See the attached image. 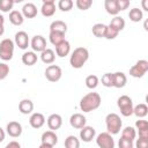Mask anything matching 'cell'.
Instances as JSON below:
<instances>
[{
    "label": "cell",
    "instance_id": "34",
    "mask_svg": "<svg viewBox=\"0 0 148 148\" xmlns=\"http://www.w3.org/2000/svg\"><path fill=\"white\" fill-rule=\"evenodd\" d=\"M86 86L89 89H95L98 86V77L94 74H90L86 77Z\"/></svg>",
    "mask_w": 148,
    "mask_h": 148
},
{
    "label": "cell",
    "instance_id": "15",
    "mask_svg": "<svg viewBox=\"0 0 148 148\" xmlns=\"http://www.w3.org/2000/svg\"><path fill=\"white\" fill-rule=\"evenodd\" d=\"M96 135V131L94 127L91 126H84L80 130V139L83 141V142H90Z\"/></svg>",
    "mask_w": 148,
    "mask_h": 148
},
{
    "label": "cell",
    "instance_id": "3",
    "mask_svg": "<svg viewBox=\"0 0 148 148\" xmlns=\"http://www.w3.org/2000/svg\"><path fill=\"white\" fill-rule=\"evenodd\" d=\"M105 125H106L108 133L113 135V134H118L120 132L123 123H121L120 117L117 113H109L105 117Z\"/></svg>",
    "mask_w": 148,
    "mask_h": 148
},
{
    "label": "cell",
    "instance_id": "8",
    "mask_svg": "<svg viewBox=\"0 0 148 148\" xmlns=\"http://www.w3.org/2000/svg\"><path fill=\"white\" fill-rule=\"evenodd\" d=\"M62 71L58 65H50L45 69V77L50 82H57L61 79Z\"/></svg>",
    "mask_w": 148,
    "mask_h": 148
},
{
    "label": "cell",
    "instance_id": "2",
    "mask_svg": "<svg viewBox=\"0 0 148 148\" xmlns=\"http://www.w3.org/2000/svg\"><path fill=\"white\" fill-rule=\"evenodd\" d=\"M88 59H89V51L86 47L80 46L72 52V56L69 58V64L73 68L79 69L83 67V65L88 61Z\"/></svg>",
    "mask_w": 148,
    "mask_h": 148
},
{
    "label": "cell",
    "instance_id": "23",
    "mask_svg": "<svg viewBox=\"0 0 148 148\" xmlns=\"http://www.w3.org/2000/svg\"><path fill=\"white\" fill-rule=\"evenodd\" d=\"M104 8L108 14L118 16V6H117V0H105L104 1Z\"/></svg>",
    "mask_w": 148,
    "mask_h": 148
},
{
    "label": "cell",
    "instance_id": "49",
    "mask_svg": "<svg viewBox=\"0 0 148 148\" xmlns=\"http://www.w3.org/2000/svg\"><path fill=\"white\" fill-rule=\"evenodd\" d=\"M38 148H53V147H52V146H49V145H43V143H42Z\"/></svg>",
    "mask_w": 148,
    "mask_h": 148
},
{
    "label": "cell",
    "instance_id": "28",
    "mask_svg": "<svg viewBox=\"0 0 148 148\" xmlns=\"http://www.w3.org/2000/svg\"><path fill=\"white\" fill-rule=\"evenodd\" d=\"M148 113V106L145 103H140L136 106L133 108V114H135L138 118H145Z\"/></svg>",
    "mask_w": 148,
    "mask_h": 148
},
{
    "label": "cell",
    "instance_id": "21",
    "mask_svg": "<svg viewBox=\"0 0 148 148\" xmlns=\"http://www.w3.org/2000/svg\"><path fill=\"white\" fill-rule=\"evenodd\" d=\"M18 110H20V112L23 113V114H29V113H31L32 110H34V103H32V101H30V99H28V98L22 99V101L18 103Z\"/></svg>",
    "mask_w": 148,
    "mask_h": 148
},
{
    "label": "cell",
    "instance_id": "24",
    "mask_svg": "<svg viewBox=\"0 0 148 148\" xmlns=\"http://www.w3.org/2000/svg\"><path fill=\"white\" fill-rule=\"evenodd\" d=\"M22 62L27 66H32L37 62V54L34 51H28L22 54Z\"/></svg>",
    "mask_w": 148,
    "mask_h": 148
},
{
    "label": "cell",
    "instance_id": "18",
    "mask_svg": "<svg viewBox=\"0 0 148 148\" xmlns=\"http://www.w3.org/2000/svg\"><path fill=\"white\" fill-rule=\"evenodd\" d=\"M37 12H38V9H37V7H36L35 3H32V2H27V3L23 5L21 13H22L23 17L34 18V17L37 15Z\"/></svg>",
    "mask_w": 148,
    "mask_h": 148
},
{
    "label": "cell",
    "instance_id": "13",
    "mask_svg": "<svg viewBox=\"0 0 148 148\" xmlns=\"http://www.w3.org/2000/svg\"><path fill=\"white\" fill-rule=\"evenodd\" d=\"M62 125V118L60 114L58 113H52L47 118V126L50 128V131H57L61 127Z\"/></svg>",
    "mask_w": 148,
    "mask_h": 148
},
{
    "label": "cell",
    "instance_id": "31",
    "mask_svg": "<svg viewBox=\"0 0 148 148\" xmlns=\"http://www.w3.org/2000/svg\"><path fill=\"white\" fill-rule=\"evenodd\" d=\"M128 17H130V20L133 21V22H140V21L142 20V17H143V13H142L141 9L134 7V8H132V9L130 10Z\"/></svg>",
    "mask_w": 148,
    "mask_h": 148
},
{
    "label": "cell",
    "instance_id": "27",
    "mask_svg": "<svg viewBox=\"0 0 148 148\" xmlns=\"http://www.w3.org/2000/svg\"><path fill=\"white\" fill-rule=\"evenodd\" d=\"M49 38H50V42L53 44V45H59L60 43H62L65 40V34L62 32H58V31H50V35H49Z\"/></svg>",
    "mask_w": 148,
    "mask_h": 148
},
{
    "label": "cell",
    "instance_id": "22",
    "mask_svg": "<svg viewBox=\"0 0 148 148\" xmlns=\"http://www.w3.org/2000/svg\"><path fill=\"white\" fill-rule=\"evenodd\" d=\"M54 59H56V53H54L53 50L46 47L43 52H40V60H42L44 64L50 65V64H52V62L54 61Z\"/></svg>",
    "mask_w": 148,
    "mask_h": 148
},
{
    "label": "cell",
    "instance_id": "11",
    "mask_svg": "<svg viewBox=\"0 0 148 148\" xmlns=\"http://www.w3.org/2000/svg\"><path fill=\"white\" fill-rule=\"evenodd\" d=\"M86 123H87V119H86V117L82 113H74L69 118L71 126L73 128H76V130H81L82 127H84Z\"/></svg>",
    "mask_w": 148,
    "mask_h": 148
},
{
    "label": "cell",
    "instance_id": "12",
    "mask_svg": "<svg viewBox=\"0 0 148 148\" xmlns=\"http://www.w3.org/2000/svg\"><path fill=\"white\" fill-rule=\"evenodd\" d=\"M14 42L15 44L22 49V50H25L28 46H29V37H28V34L25 31H17L15 34V38H14Z\"/></svg>",
    "mask_w": 148,
    "mask_h": 148
},
{
    "label": "cell",
    "instance_id": "20",
    "mask_svg": "<svg viewBox=\"0 0 148 148\" xmlns=\"http://www.w3.org/2000/svg\"><path fill=\"white\" fill-rule=\"evenodd\" d=\"M127 77L123 72H116L113 73V87L114 88H123L126 86Z\"/></svg>",
    "mask_w": 148,
    "mask_h": 148
},
{
    "label": "cell",
    "instance_id": "46",
    "mask_svg": "<svg viewBox=\"0 0 148 148\" xmlns=\"http://www.w3.org/2000/svg\"><path fill=\"white\" fill-rule=\"evenodd\" d=\"M5 136H6V133H5V131L0 127V142H2V141L5 140Z\"/></svg>",
    "mask_w": 148,
    "mask_h": 148
},
{
    "label": "cell",
    "instance_id": "9",
    "mask_svg": "<svg viewBox=\"0 0 148 148\" xmlns=\"http://www.w3.org/2000/svg\"><path fill=\"white\" fill-rule=\"evenodd\" d=\"M30 46L34 52H43L46 49V39L40 35H36L31 38Z\"/></svg>",
    "mask_w": 148,
    "mask_h": 148
},
{
    "label": "cell",
    "instance_id": "17",
    "mask_svg": "<svg viewBox=\"0 0 148 148\" xmlns=\"http://www.w3.org/2000/svg\"><path fill=\"white\" fill-rule=\"evenodd\" d=\"M29 124L32 128H40L43 127V125L45 124V117L43 113L39 112H35L30 116L29 118Z\"/></svg>",
    "mask_w": 148,
    "mask_h": 148
},
{
    "label": "cell",
    "instance_id": "40",
    "mask_svg": "<svg viewBox=\"0 0 148 148\" xmlns=\"http://www.w3.org/2000/svg\"><path fill=\"white\" fill-rule=\"evenodd\" d=\"M9 74V66L6 62H0V80H5Z\"/></svg>",
    "mask_w": 148,
    "mask_h": 148
},
{
    "label": "cell",
    "instance_id": "4",
    "mask_svg": "<svg viewBox=\"0 0 148 148\" xmlns=\"http://www.w3.org/2000/svg\"><path fill=\"white\" fill-rule=\"evenodd\" d=\"M117 105L120 110V113L124 117H130L133 114V101L130 96L127 95H123L118 98L117 101Z\"/></svg>",
    "mask_w": 148,
    "mask_h": 148
},
{
    "label": "cell",
    "instance_id": "25",
    "mask_svg": "<svg viewBox=\"0 0 148 148\" xmlns=\"http://www.w3.org/2000/svg\"><path fill=\"white\" fill-rule=\"evenodd\" d=\"M24 21V17L21 12L18 10H12L9 13V22L14 25H21Z\"/></svg>",
    "mask_w": 148,
    "mask_h": 148
},
{
    "label": "cell",
    "instance_id": "33",
    "mask_svg": "<svg viewBox=\"0 0 148 148\" xmlns=\"http://www.w3.org/2000/svg\"><path fill=\"white\" fill-rule=\"evenodd\" d=\"M121 136L125 138V139H128V140L133 141L135 139V136H136V131L132 126H126L123 130V132H121Z\"/></svg>",
    "mask_w": 148,
    "mask_h": 148
},
{
    "label": "cell",
    "instance_id": "7",
    "mask_svg": "<svg viewBox=\"0 0 148 148\" xmlns=\"http://www.w3.org/2000/svg\"><path fill=\"white\" fill-rule=\"evenodd\" d=\"M96 143L99 148H114V140L108 132H102L96 136Z\"/></svg>",
    "mask_w": 148,
    "mask_h": 148
},
{
    "label": "cell",
    "instance_id": "14",
    "mask_svg": "<svg viewBox=\"0 0 148 148\" xmlns=\"http://www.w3.org/2000/svg\"><path fill=\"white\" fill-rule=\"evenodd\" d=\"M7 134L12 138H17L22 134V125L18 121H9L7 124Z\"/></svg>",
    "mask_w": 148,
    "mask_h": 148
},
{
    "label": "cell",
    "instance_id": "43",
    "mask_svg": "<svg viewBox=\"0 0 148 148\" xmlns=\"http://www.w3.org/2000/svg\"><path fill=\"white\" fill-rule=\"evenodd\" d=\"M130 1L128 0H117V6H118V10H125L130 7Z\"/></svg>",
    "mask_w": 148,
    "mask_h": 148
},
{
    "label": "cell",
    "instance_id": "32",
    "mask_svg": "<svg viewBox=\"0 0 148 148\" xmlns=\"http://www.w3.org/2000/svg\"><path fill=\"white\" fill-rule=\"evenodd\" d=\"M65 148H80V140L75 135H68L65 139Z\"/></svg>",
    "mask_w": 148,
    "mask_h": 148
},
{
    "label": "cell",
    "instance_id": "6",
    "mask_svg": "<svg viewBox=\"0 0 148 148\" xmlns=\"http://www.w3.org/2000/svg\"><path fill=\"white\" fill-rule=\"evenodd\" d=\"M148 72V61L145 59H141L136 61L135 65H133L130 68V75L133 77H142Z\"/></svg>",
    "mask_w": 148,
    "mask_h": 148
},
{
    "label": "cell",
    "instance_id": "10",
    "mask_svg": "<svg viewBox=\"0 0 148 148\" xmlns=\"http://www.w3.org/2000/svg\"><path fill=\"white\" fill-rule=\"evenodd\" d=\"M40 13L45 17L53 16L54 13H56V3H54V0H43Z\"/></svg>",
    "mask_w": 148,
    "mask_h": 148
},
{
    "label": "cell",
    "instance_id": "1",
    "mask_svg": "<svg viewBox=\"0 0 148 148\" xmlns=\"http://www.w3.org/2000/svg\"><path fill=\"white\" fill-rule=\"evenodd\" d=\"M102 99L99 94L97 92H89L84 95L80 101V109L83 112H91L101 106Z\"/></svg>",
    "mask_w": 148,
    "mask_h": 148
},
{
    "label": "cell",
    "instance_id": "29",
    "mask_svg": "<svg viewBox=\"0 0 148 148\" xmlns=\"http://www.w3.org/2000/svg\"><path fill=\"white\" fill-rule=\"evenodd\" d=\"M109 25H110L111 28L116 29V30L119 32V31H121V30L125 28V20H124L121 16H114V17L111 20V22H110Z\"/></svg>",
    "mask_w": 148,
    "mask_h": 148
},
{
    "label": "cell",
    "instance_id": "19",
    "mask_svg": "<svg viewBox=\"0 0 148 148\" xmlns=\"http://www.w3.org/2000/svg\"><path fill=\"white\" fill-rule=\"evenodd\" d=\"M69 52H71V44H69V42L66 40V39H65L62 43H60L59 45L56 46V53H57V56L60 57V58H64V57L68 56Z\"/></svg>",
    "mask_w": 148,
    "mask_h": 148
},
{
    "label": "cell",
    "instance_id": "26",
    "mask_svg": "<svg viewBox=\"0 0 148 148\" xmlns=\"http://www.w3.org/2000/svg\"><path fill=\"white\" fill-rule=\"evenodd\" d=\"M50 31H58V32L66 34V31H67V24L64 21H61V20L53 21L50 24Z\"/></svg>",
    "mask_w": 148,
    "mask_h": 148
},
{
    "label": "cell",
    "instance_id": "37",
    "mask_svg": "<svg viewBox=\"0 0 148 148\" xmlns=\"http://www.w3.org/2000/svg\"><path fill=\"white\" fill-rule=\"evenodd\" d=\"M14 6L13 0H0V10L3 13L9 12Z\"/></svg>",
    "mask_w": 148,
    "mask_h": 148
},
{
    "label": "cell",
    "instance_id": "36",
    "mask_svg": "<svg viewBox=\"0 0 148 148\" xmlns=\"http://www.w3.org/2000/svg\"><path fill=\"white\" fill-rule=\"evenodd\" d=\"M73 5H74V3H73L72 0H59V2H58V8H59L60 10H62V12H68V10L72 9Z\"/></svg>",
    "mask_w": 148,
    "mask_h": 148
},
{
    "label": "cell",
    "instance_id": "42",
    "mask_svg": "<svg viewBox=\"0 0 148 148\" xmlns=\"http://www.w3.org/2000/svg\"><path fill=\"white\" fill-rule=\"evenodd\" d=\"M135 148H148V139L139 138L135 141Z\"/></svg>",
    "mask_w": 148,
    "mask_h": 148
},
{
    "label": "cell",
    "instance_id": "38",
    "mask_svg": "<svg viewBox=\"0 0 148 148\" xmlns=\"http://www.w3.org/2000/svg\"><path fill=\"white\" fill-rule=\"evenodd\" d=\"M75 5H76V7H77L79 9H81V10H87V9H89V8L91 7L92 1H91V0H76Z\"/></svg>",
    "mask_w": 148,
    "mask_h": 148
},
{
    "label": "cell",
    "instance_id": "30",
    "mask_svg": "<svg viewBox=\"0 0 148 148\" xmlns=\"http://www.w3.org/2000/svg\"><path fill=\"white\" fill-rule=\"evenodd\" d=\"M105 30H106V25L103 24V23H96L92 25V35L95 37H98V38H102L104 37V34H105Z\"/></svg>",
    "mask_w": 148,
    "mask_h": 148
},
{
    "label": "cell",
    "instance_id": "35",
    "mask_svg": "<svg viewBox=\"0 0 148 148\" xmlns=\"http://www.w3.org/2000/svg\"><path fill=\"white\" fill-rule=\"evenodd\" d=\"M102 84L106 88L113 87V73H105L102 76Z\"/></svg>",
    "mask_w": 148,
    "mask_h": 148
},
{
    "label": "cell",
    "instance_id": "48",
    "mask_svg": "<svg viewBox=\"0 0 148 148\" xmlns=\"http://www.w3.org/2000/svg\"><path fill=\"white\" fill-rule=\"evenodd\" d=\"M3 32H5V27L0 24V36H2V35H3Z\"/></svg>",
    "mask_w": 148,
    "mask_h": 148
},
{
    "label": "cell",
    "instance_id": "41",
    "mask_svg": "<svg viewBox=\"0 0 148 148\" xmlns=\"http://www.w3.org/2000/svg\"><path fill=\"white\" fill-rule=\"evenodd\" d=\"M118 146H119V148H133V141L121 136L118 141Z\"/></svg>",
    "mask_w": 148,
    "mask_h": 148
},
{
    "label": "cell",
    "instance_id": "39",
    "mask_svg": "<svg viewBox=\"0 0 148 148\" xmlns=\"http://www.w3.org/2000/svg\"><path fill=\"white\" fill-rule=\"evenodd\" d=\"M118 31L113 28H111L110 25H106V30H105V34H104V38L106 39H114L117 36H118Z\"/></svg>",
    "mask_w": 148,
    "mask_h": 148
},
{
    "label": "cell",
    "instance_id": "5",
    "mask_svg": "<svg viewBox=\"0 0 148 148\" xmlns=\"http://www.w3.org/2000/svg\"><path fill=\"white\" fill-rule=\"evenodd\" d=\"M14 56V42L9 38H5L0 42V58L5 61L12 60Z\"/></svg>",
    "mask_w": 148,
    "mask_h": 148
},
{
    "label": "cell",
    "instance_id": "50",
    "mask_svg": "<svg viewBox=\"0 0 148 148\" xmlns=\"http://www.w3.org/2000/svg\"><path fill=\"white\" fill-rule=\"evenodd\" d=\"M3 23H5V17L0 14V24H1V25H3Z\"/></svg>",
    "mask_w": 148,
    "mask_h": 148
},
{
    "label": "cell",
    "instance_id": "44",
    "mask_svg": "<svg viewBox=\"0 0 148 148\" xmlns=\"http://www.w3.org/2000/svg\"><path fill=\"white\" fill-rule=\"evenodd\" d=\"M135 127L140 131V130H148V123L147 120H143V119H140V120H136L135 121Z\"/></svg>",
    "mask_w": 148,
    "mask_h": 148
},
{
    "label": "cell",
    "instance_id": "47",
    "mask_svg": "<svg viewBox=\"0 0 148 148\" xmlns=\"http://www.w3.org/2000/svg\"><path fill=\"white\" fill-rule=\"evenodd\" d=\"M147 1H148V0H143V1H142V7H143V9H145V10H147V12H148V7H147Z\"/></svg>",
    "mask_w": 148,
    "mask_h": 148
},
{
    "label": "cell",
    "instance_id": "45",
    "mask_svg": "<svg viewBox=\"0 0 148 148\" xmlns=\"http://www.w3.org/2000/svg\"><path fill=\"white\" fill-rule=\"evenodd\" d=\"M5 148H21V145L17 142V141H10L6 145Z\"/></svg>",
    "mask_w": 148,
    "mask_h": 148
},
{
    "label": "cell",
    "instance_id": "16",
    "mask_svg": "<svg viewBox=\"0 0 148 148\" xmlns=\"http://www.w3.org/2000/svg\"><path fill=\"white\" fill-rule=\"evenodd\" d=\"M40 141H42L43 145H49V146L54 147L58 142V136H57L54 131H46L42 134Z\"/></svg>",
    "mask_w": 148,
    "mask_h": 148
}]
</instances>
